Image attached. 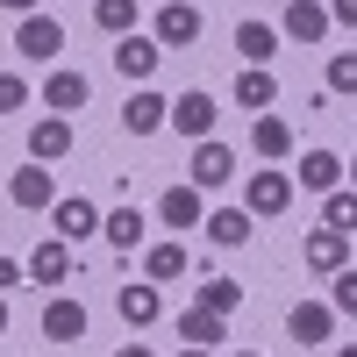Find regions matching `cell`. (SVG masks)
Here are the masks:
<instances>
[{
  "mask_svg": "<svg viewBox=\"0 0 357 357\" xmlns=\"http://www.w3.org/2000/svg\"><path fill=\"white\" fill-rule=\"evenodd\" d=\"M8 200L29 207V215H50V207H57V178H50V165L29 158L22 172H8Z\"/></svg>",
  "mask_w": 357,
  "mask_h": 357,
  "instance_id": "6da1fadb",
  "label": "cell"
},
{
  "mask_svg": "<svg viewBox=\"0 0 357 357\" xmlns=\"http://www.w3.org/2000/svg\"><path fill=\"white\" fill-rule=\"evenodd\" d=\"M57 50H65V22H50V15H22V29H15V57H29V65H50Z\"/></svg>",
  "mask_w": 357,
  "mask_h": 357,
  "instance_id": "7a4b0ae2",
  "label": "cell"
},
{
  "mask_svg": "<svg viewBox=\"0 0 357 357\" xmlns=\"http://www.w3.org/2000/svg\"><path fill=\"white\" fill-rule=\"evenodd\" d=\"M50 236H65V243L100 236V207L86 200V193H57V207H50Z\"/></svg>",
  "mask_w": 357,
  "mask_h": 357,
  "instance_id": "3957f363",
  "label": "cell"
},
{
  "mask_svg": "<svg viewBox=\"0 0 357 357\" xmlns=\"http://www.w3.org/2000/svg\"><path fill=\"white\" fill-rule=\"evenodd\" d=\"M286 336L301 343V350H321L336 336V307L329 301H293V314H286Z\"/></svg>",
  "mask_w": 357,
  "mask_h": 357,
  "instance_id": "277c9868",
  "label": "cell"
},
{
  "mask_svg": "<svg viewBox=\"0 0 357 357\" xmlns=\"http://www.w3.org/2000/svg\"><path fill=\"white\" fill-rule=\"evenodd\" d=\"M186 178H193L200 193H222L229 178H236V151H229V143H215V136H207V143H193V165H186Z\"/></svg>",
  "mask_w": 357,
  "mask_h": 357,
  "instance_id": "5b68a950",
  "label": "cell"
},
{
  "mask_svg": "<svg viewBox=\"0 0 357 357\" xmlns=\"http://www.w3.org/2000/svg\"><path fill=\"white\" fill-rule=\"evenodd\" d=\"M158 65H165V43H158V36H136V29H129V36H114V72H122V79L143 86Z\"/></svg>",
  "mask_w": 357,
  "mask_h": 357,
  "instance_id": "8992f818",
  "label": "cell"
},
{
  "mask_svg": "<svg viewBox=\"0 0 357 357\" xmlns=\"http://www.w3.org/2000/svg\"><path fill=\"white\" fill-rule=\"evenodd\" d=\"M243 207L250 215H286L293 207V172H250L243 178Z\"/></svg>",
  "mask_w": 357,
  "mask_h": 357,
  "instance_id": "52a82bcc",
  "label": "cell"
},
{
  "mask_svg": "<svg viewBox=\"0 0 357 357\" xmlns=\"http://www.w3.org/2000/svg\"><path fill=\"white\" fill-rule=\"evenodd\" d=\"M200 8H193V0H165V8H158V43L165 50H193L200 43Z\"/></svg>",
  "mask_w": 357,
  "mask_h": 357,
  "instance_id": "ba28073f",
  "label": "cell"
},
{
  "mask_svg": "<svg viewBox=\"0 0 357 357\" xmlns=\"http://www.w3.org/2000/svg\"><path fill=\"white\" fill-rule=\"evenodd\" d=\"M86 100H93L86 72H79V65H50V79H43V107H50V114H79Z\"/></svg>",
  "mask_w": 357,
  "mask_h": 357,
  "instance_id": "9c48e42d",
  "label": "cell"
},
{
  "mask_svg": "<svg viewBox=\"0 0 357 357\" xmlns=\"http://www.w3.org/2000/svg\"><path fill=\"white\" fill-rule=\"evenodd\" d=\"M329 29H336V15L321 0H286V15H279V36H293V43H321Z\"/></svg>",
  "mask_w": 357,
  "mask_h": 357,
  "instance_id": "30bf717a",
  "label": "cell"
},
{
  "mask_svg": "<svg viewBox=\"0 0 357 357\" xmlns=\"http://www.w3.org/2000/svg\"><path fill=\"white\" fill-rule=\"evenodd\" d=\"M215 122H222V107H215V93H178V100H172V129H178V136H193V143H207V136H215Z\"/></svg>",
  "mask_w": 357,
  "mask_h": 357,
  "instance_id": "8fae6325",
  "label": "cell"
},
{
  "mask_svg": "<svg viewBox=\"0 0 357 357\" xmlns=\"http://www.w3.org/2000/svg\"><path fill=\"white\" fill-rule=\"evenodd\" d=\"M301 264L321 272V279H336L343 264H350V236H343V229H314L307 243H301Z\"/></svg>",
  "mask_w": 357,
  "mask_h": 357,
  "instance_id": "7c38bea8",
  "label": "cell"
},
{
  "mask_svg": "<svg viewBox=\"0 0 357 357\" xmlns=\"http://www.w3.org/2000/svg\"><path fill=\"white\" fill-rule=\"evenodd\" d=\"M158 222H165V229H200V222H207V200H200L193 178H186V186H165V193H158Z\"/></svg>",
  "mask_w": 357,
  "mask_h": 357,
  "instance_id": "4fadbf2b",
  "label": "cell"
},
{
  "mask_svg": "<svg viewBox=\"0 0 357 357\" xmlns=\"http://www.w3.org/2000/svg\"><path fill=\"white\" fill-rule=\"evenodd\" d=\"M29 158H36V165L72 158V114H43V122L29 129Z\"/></svg>",
  "mask_w": 357,
  "mask_h": 357,
  "instance_id": "5bb4252c",
  "label": "cell"
},
{
  "mask_svg": "<svg viewBox=\"0 0 357 357\" xmlns=\"http://www.w3.org/2000/svg\"><path fill=\"white\" fill-rule=\"evenodd\" d=\"M165 122H172V100H165V93H151V86L129 93V107H122V129H129V136H158Z\"/></svg>",
  "mask_w": 357,
  "mask_h": 357,
  "instance_id": "9a60e30c",
  "label": "cell"
},
{
  "mask_svg": "<svg viewBox=\"0 0 357 357\" xmlns=\"http://www.w3.org/2000/svg\"><path fill=\"white\" fill-rule=\"evenodd\" d=\"M250 222H257L250 207H215L200 229H207V243H215V250H243V243H250Z\"/></svg>",
  "mask_w": 357,
  "mask_h": 357,
  "instance_id": "2e32d148",
  "label": "cell"
},
{
  "mask_svg": "<svg viewBox=\"0 0 357 357\" xmlns=\"http://www.w3.org/2000/svg\"><path fill=\"white\" fill-rule=\"evenodd\" d=\"M29 279H36V286H65L72 279V243H65V236H50V243L29 250Z\"/></svg>",
  "mask_w": 357,
  "mask_h": 357,
  "instance_id": "e0dca14e",
  "label": "cell"
},
{
  "mask_svg": "<svg viewBox=\"0 0 357 357\" xmlns=\"http://www.w3.org/2000/svg\"><path fill=\"white\" fill-rule=\"evenodd\" d=\"M272 100H279V79H272V65H243V72H236V107L264 114Z\"/></svg>",
  "mask_w": 357,
  "mask_h": 357,
  "instance_id": "ac0fdd59",
  "label": "cell"
},
{
  "mask_svg": "<svg viewBox=\"0 0 357 357\" xmlns=\"http://www.w3.org/2000/svg\"><path fill=\"white\" fill-rule=\"evenodd\" d=\"M250 151H257L264 165H279V158L293 151V122H286V114H257V122H250Z\"/></svg>",
  "mask_w": 357,
  "mask_h": 357,
  "instance_id": "d6986e66",
  "label": "cell"
},
{
  "mask_svg": "<svg viewBox=\"0 0 357 357\" xmlns=\"http://www.w3.org/2000/svg\"><path fill=\"white\" fill-rule=\"evenodd\" d=\"M114 307H122L129 329H151V321L165 314V301H158V286H151V279H143V286H122V293H114Z\"/></svg>",
  "mask_w": 357,
  "mask_h": 357,
  "instance_id": "ffe728a7",
  "label": "cell"
},
{
  "mask_svg": "<svg viewBox=\"0 0 357 357\" xmlns=\"http://www.w3.org/2000/svg\"><path fill=\"white\" fill-rule=\"evenodd\" d=\"M143 229H151V222H143V207H114V215H100V236H107L122 257L143 250Z\"/></svg>",
  "mask_w": 357,
  "mask_h": 357,
  "instance_id": "44dd1931",
  "label": "cell"
},
{
  "mask_svg": "<svg viewBox=\"0 0 357 357\" xmlns=\"http://www.w3.org/2000/svg\"><path fill=\"white\" fill-rule=\"evenodd\" d=\"M43 336H50V343H79V336H86V307L57 293V301L43 307Z\"/></svg>",
  "mask_w": 357,
  "mask_h": 357,
  "instance_id": "7402d4cb",
  "label": "cell"
},
{
  "mask_svg": "<svg viewBox=\"0 0 357 357\" xmlns=\"http://www.w3.org/2000/svg\"><path fill=\"white\" fill-rule=\"evenodd\" d=\"M293 178H301L307 193H336V178H343V158H336V151H301V172H293Z\"/></svg>",
  "mask_w": 357,
  "mask_h": 357,
  "instance_id": "603a6c76",
  "label": "cell"
},
{
  "mask_svg": "<svg viewBox=\"0 0 357 357\" xmlns=\"http://www.w3.org/2000/svg\"><path fill=\"white\" fill-rule=\"evenodd\" d=\"M272 50H279L272 22H236V57H243V65H272Z\"/></svg>",
  "mask_w": 357,
  "mask_h": 357,
  "instance_id": "cb8c5ba5",
  "label": "cell"
},
{
  "mask_svg": "<svg viewBox=\"0 0 357 357\" xmlns=\"http://www.w3.org/2000/svg\"><path fill=\"white\" fill-rule=\"evenodd\" d=\"M178 336H186V343H207V350H215L222 336H229V314H215V307H186V314H178Z\"/></svg>",
  "mask_w": 357,
  "mask_h": 357,
  "instance_id": "d4e9b609",
  "label": "cell"
},
{
  "mask_svg": "<svg viewBox=\"0 0 357 357\" xmlns=\"http://www.w3.org/2000/svg\"><path fill=\"white\" fill-rule=\"evenodd\" d=\"M143 279H151V286L186 279V243H151V250H143Z\"/></svg>",
  "mask_w": 357,
  "mask_h": 357,
  "instance_id": "484cf974",
  "label": "cell"
},
{
  "mask_svg": "<svg viewBox=\"0 0 357 357\" xmlns=\"http://www.w3.org/2000/svg\"><path fill=\"white\" fill-rule=\"evenodd\" d=\"M321 229H343V236H357V186L321 193Z\"/></svg>",
  "mask_w": 357,
  "mask_h": 357,
  "instance_id": "4316f807",
  "label": "cell"
},
{
  "mask_svg": "<svg viewBox=\"0 0 357 357\" xmlns=\"http://www.w3.org/2000/svg\"><path fill=\"white\" fill-rule=\"evenodd\" d=\"M93 22L107 29V36H129L136 29V0H93Z\"/></svg>",
  "mask_w": 357,
  "mask_h": 357,
  "instance_id": "83f0119b",
  "label": "cell"
},
{
  "mask_svg": "<svg viewBox=\"0 0 357 357\" xmlns=\"http://www.w3.org/2000/svg\"><path fill=\"white\" fill-rule=\"evenodd\" d=\"M200 307L236 314V307H243V286H236V279H207V286H200Z\"/></svg>",
  "mask_w": 357,
  "mask_h": 357,
  "instance_id": "f1b7e54d",
  "label": "cell"
},
{
  "mask_svg": "<svg viewBox=\"0 0 357 357\" xmlns=\"http://www.w3.org/2000/svg\"><path fill=\"white\" fill-rule=\"evenodd\" d=\"M29 100H36V93H29V79H22V72H0V114H22Z\"/></svg>",
  "mask_w": 357,
  "mask_h": 357,
  "instance_id": "f546056e",
  "label": "cell"
},
{
  "mask_svg": "<svg viewBox=\"0 0 357 357\" xmlns=\"http://www.w3.org/2000/svg\"><path fill=\"white\" fill-rule=\"evenodd\" d=\"M329 93H357V50L350 57H329Z\"/></svg>",
  "mask_w": 357,
  "mask_h": 357,
  "instance_id": "4dcf8cb0",
  "label": "cell"
},
{
  "mask_svg": "<svg viewBox=\"0 0 357 357\" xmlns=\"http://www.w3.org/2000/svg\"><path fill=\"white\" fill-rule=\"evenodd\" d=\"M329 307H336V314H357V272H350V264L336 272V293H329Z\"/></svg>",
  "mask_w": 357,
  "mask_h": 357,
  "instance_id": "1f68e13d",
  "label": "cell"
},
{
  "mask_svg": "<svg viewBox=\"0 0 357 357\" xmlns=\"http://www.w3.org/2000/svg\"><path fill=\"white\" fill-rule=\"evenodd\" d=\"M22 279H29V264H15V257H0V293H15Z\"/></svg>",
  "mask_w": 357,
  "mask_h": 357,
  "instance_id": "d6a6232c",
  "label": "cell"
},
{
  "mask_svg": "<svg viewBox=\"0 0 357 357\" xmlns=\"http://www.w3.org/2000/svg\"><path fill=\"white\" fill-rule=\"evenodd\" d=\"M329 15H336L343 29H357V0H329Z\"/></svg>",
  "mask_w": 357,
  "mask_h": 357,
  "instance_id": "836d02e7",
  "label": "cell"
},
{
  "mask_svg": "<svg viewBox=\"0 0 357 357\" xmlns=\"http://www.w3.org/2000/svg\"><path fill=\"white\" fill-rule=\"evenodd\" d=\"M0 8H8V15H36L43 0H0Z\"/></svg>",
  "mask_w": 357,
  "mask_h": 357,
  "instance_id": "e575fe53",
  "label": "cell"
},
{
  "mask_svg": "<svg viewBox=\"0 0 357 357\" xmlns=\"http://www.w3.org/2000/svg\"><path fill=\"white\" fill-rule=\"evenodd\" d=\"M114 357H158L151 343H122V350H114Z\"/></svg>",
  "mask_w": 357,
  "mask_h": 357,
  "instance_id": "d590c367",
  "label": "cell"
},
{
  "mask_svg": "<svg viewBox=\"0 0 357 357\" xmlns=\"http://www.w3.org/2000/svg\"><path fill=\"white\" fill-rule=\"evenodd\" d=\"M178 357H215V350H207V343H186V350H178Z\"/></svg>",
  "mask_w": 357,
  "mask_h": 357,
  "instance_id": "8d00e7d4",
  "label": "cell"
},
{
  "mask_svg": "<svg viewBox=\"0 0 357 357\" xmlns=\"http://www.w3.org/2000/svg\"><path fill=\"white\" fill-rule=\"evenodd\" d=\"M8 321H15V314H8V293H0V336H8Z\"/></svg>",
  "mask_w": 357,
  "mask_h": 357,
  "instance_id": "74e56055",
  "label": "cell"
},
{
  "mask_svg": "<svg viewBox=\"0 0 357 357\" xmlns=\"http://www.w3.org/2000/svg\"><path fill=\"white\" fill-rule=\"evenodd\" d=\"M336 357H357V343H343V350H336Z\"/></svg>",
  "mask_w": 357,
  "mask_h": 357,
  "instance_id": "f35d334b",
  "label": "cell"
},
{
  "mask_svg": "<svg viewBox=\"0 0 357 357\" xmlns=\"http://www.w3.org/2000/svg\"><path fill=\"white\" fill-rule=\"evenodd\" d=\"M350 186H357V165H350Z\"/></svg>",
  "mask_w": 357,
  "mask_h": 357,
  "instance_id": "ab89813d",
  "label": "cell"
},
{
  "mask_svg": "<svg viewBox=\"0 0 357 357\" xmlns=\"http://www.w3.org/2000/svg\"><path fill=\"white\" fill-rule=\"evenodd\" d=\"M236 357H257V350H236Z\"/></svg>",
  "mask_w": 357,
  "mask_h": 357,
  "instance_id": "60d3db41",
  "label": "cell"
}]
</instances>
